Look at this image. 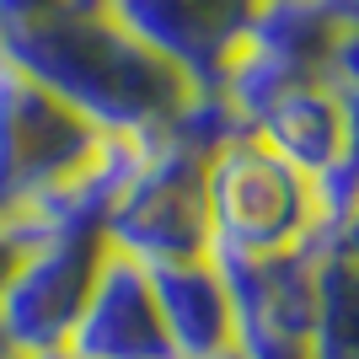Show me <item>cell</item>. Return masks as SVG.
Segmentation results:
<instances>
[{"instance_id": "obj_1", "label": "cell", "mask_w": 359, "mask_h": 359, "mask_svg": "<svg viewBox=\"0 0 359 359\" xmlns=\"http://www.w3.org/2000/svg\"><path fill=\"white\" fill-rule=\"evenodd\" d=\"M0 54L70 113H81L97 135H156L194 91V81L145 48L118 16L81 6L0 32Z\"/></svg>"}, {"instance_id": "obj_2", "label": "cell", "mask_w": 359, "mask_h": 359, "mask_svg": "<svg viewBox=\"0 0 359 359\" xmlns=\"http://www.w3.org/2000/svg\"><path fill=\"white\" fill-rule=\"evenodd\" d=\"M102 241L107 252H123L145 269L204 257L210 252L204 156L172 140L166 129L129 135L118 182L102 210Z\"/></svg>"}, {"instance_id": "obj_3", "label": "cell", "mask_w": 359, "mask_h": 359, "mask_svg": "<svg viewBox=\"0 0 359 359\" xmlns=\"http://www.w3.org/2000/svg\"><path fill=\"white\" fill-rule=\"evenodd\" d=\"M204 198L215 257H269L322 231L316 182L252 135H236L204 161Z\"/></svg>"}, {"instance_id": "obj_4", "label": "cell", "mask_w": 359, "mask_h": 359, "mask_svg": "<svg viewBox=\"0 0 359 359\" xmlns=\"http://www.w3.org/2000/svg\"><path fill=\"white\" fill-rule=\"evenodd\" d=\"M102 135L0 54V215H22L81 172Z\"/></svg>"}, {"instance_id": "obj_5", "label": "cell", "mask_w": 359, "mask_h": 359, "mask_svg": "<svg viewBox=\"0 0 359 359\" xmlns=\"http://www.w3.org/2000/svg\"><path fill=\"white\" fill-rule=\"evenodd\" d=\"M102 257L107 241L91 225L27 231V252L16 263L11 285L0 290V322L22 354H65Z\"/></svg>"}, {"instance_id": "obj_6", "label": "cell", "mask_w": 359, "mask_h": 359, "mask_svg": "<svg viewBox=\"0 0 359 359\" xmlns=\"http://www.w3.org/2000/svg\"><path fill=\"white\" fill-rule=\"evenodd\" d=\"M215 257V252H210ZM247 359H311L316 236L269 257H215Z\"/></svg>"}, {"instance_id": "obj_7", "label": "cell", "mask_w": 359, "mask_h": 359, "mask_svg": "<svg viewBox=\"0 0 359 359\" xmlns=\"http://www.w3.org/2000/svg\"><path fill=\"white\" fill-rule=\"evenodd\" d=\"M252 6L257 0H107L102 11L118 16L140 43L156 48L194 86H215L220 65L247 38Z\"/></svg>"}, {"instance_id": "obj_8", "label": "cell", "mask_w": 359, "mask_h": 359, "mask_svg": "<svg viewBox=\"0 0 359 359\" xmlns=\"http://www.w3.org/2000/svg\"><path fill=\"white\" fill-rule=\"evenodd\" d=\"M70 359H177L172 338L156 311V290H150V269L123 252H107L97 269V285L86 295V311L75 322Z\"/></svg>"}, {"instance_id": "obj_9", "label": "cell", "mask_w": 359, "mask_h": 359, "mask_svg": "<svg viewBox=\"0 0 359 359\" xmlns=\"http://www.w3.org/2000/svg\"><path fill=\"white\" fill-rule=\"evenodd\" d=\"M150 290H156V311H161V327L177 359H210L236 344L231 295H225L220 263L210 252L182 257V263H156Z\"/></svg>"}, {"instance_id": "obj_10", "label": "cell", "mask_w": 359, "mask_h": 359, "mask_svg": "<svg viewBox=\"0 0 359 359\" xmlns=\"http://www.w3.org/2000/svg\"><path fill=\"white\" fill-rule=\"evenodd\" d=\"M247 135L263 140L273 156H285L295 172H306V177L316 182L332 161H338V135H344L338 91H332L322 75L295 81L290 91H279V97L257 113V123L247 129Z\"/></svg>"}, {"instance_id": "obj_11", "label": "cell", "mask_w": 359, "mask_h": 359, "mask_svg": "<svg viewBox=\"0 0 359 359\" xmlns=\"http://www.w3.org/2000/svg\"><path fill=\"white\" fill-rule=\"evenodd\" d=\"M332 32H338V22L327 16L322 0H257L241 43L290 65V70H300V75H322Z\"/></svg>"}, {"instance_id": "obj_12", "label": "cell", "mask_w": 359, "mask_h": 359, "mask_svg": "<svg viewBox=\"0 0 359 359\" xmlns=\"http://www.w3.org/2000/svg\"><path fill=\"white\" fill-rule=\"evenodd\" d=\"M311 359H359V263L316 231Z\"/></svg>"}, {"instance_id": "obj_13", "label": "cell", "mask_w": 359, "mask_h": 359, "mask_svg": "<svg viewBox=\"0 0 359 359\" xmlns=\"http://www.w3.org/2000/svg\"><path fill=\"white\" fill-rule=\"evenodd\" d=\"M332 91H338V86H332ZM338 118H344V135H338V161L316 177L322 231H327V225L359 198V91H338Z\"/></svg>"}, {"instance_id": "obj_14", "label": "cell", "mask_w": 359, "mask_h": 359, "mask_svg": "<svg viewBox=\"0 0 359 359\" xmlns=\"http://www.w3.org/2000/svg\"><path fill=\"white\" fill-rule=\"evenodd\" d=\"M322 81L338 91H359V27H338L332 48L322 60Z\"/></svg>"}, {"instance_id": "obj_15", "label": "cell", "mask_w": 359, "mask_h": 359, "mask_svg": "<svg viewBox=\"0 0 359 359\" xmlns=\"http://www.w3.org/2000/svg\"><path fill=\"white\" fill-rule=\"evenodd\" d=\"M70 0H0V32H16V27H32L43 16L65 11Z\"/></svg>"}, {"instance_id": "obj_16", "label": "cell", "mask_w": 359, "mask_h": 359, "mask_svg": "<svg viewBox=\"0 0 359 359\" xmlns=\"http://www.w3.org/2000/svg\"><path fill=\"white\" fill-rule=\"evenodd\" d=\"M22 252H27V231L11 220V215H0V290L11 285L16 263H22Z\"/></svg>"}, {"instance_id": "obj_17", "label": "cell", "mask_w": 359, "mask_h": 359, "mask_svg": "<svg viewBox=\"0 0 359 359\" xmlns=\"http://www.w3.org/2000/svg\"><path fill=\"white\" fill-rule=\"evenodd\" d=\"M322 236H327L332 247H344V252L359 263V198H354V204H348V210H344L338 220L327 225V231H322Z\"/></svg>"}, {"instance_id": "obj_18", "label": "cell", "mask_w": 359, "mask_h": 359, "mask_svg": "<svg viewBox=\"0 0 359 359\" xmlns=\"http://www.w3.org/2000/svg\"><path fill=\"white\" fill-rule=\"evenodd\" d=\"M338 27H359V0H322Z\"/></svg>"}, {"instance_id": "obj_19", "label": "cell", "mask_w": 359, "mask_h": 359, "mask_svg": "<svg viewBox=\"0 0 359 359\" xmlns=\"http://www.w3.org/2000/svg\"><path fill=\"white\" fill-rule=\"evenodd\" d=\"M16 354H22V348L11 344V332H6V322H0V359H16Z\"/></svg>"}, {"instance_id": "obj_20", "label": "cell", "mask_w": 359, "mask_h": 359, "mask_svg": "<svg viewBox=\"0 0 359 359\" xmlns=\"http://www.w3.org/2000/svg\"><path fill=\"white\" fill-rule=\"evenodd\" d=\"M210 359H247V354H241V348L231 344V348H220V354H210Z\"/></svg>"}, {"instance_id": "obj_21", "label": "cell", "mask_w": 359, "mask_h": 359, "mask_svg": "<svg viewBox=\"0 0 359 359\" xmlns=\"http://www.w3.org/2000/svg\"><path fill=\"white\" fill-rule=\"evenodd\" d=\"M65 359H70V354H65Z\"/></svg>"}]
</instances>
